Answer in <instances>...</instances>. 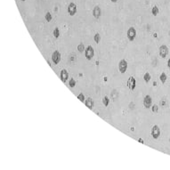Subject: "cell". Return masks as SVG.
Returning a JSON list of instances; mask_svg holds the SVG:
<instances>
[{
	"label": "cell",
	"instance_id": "obj_1",
	"mask_svg": "<svg viewBox=\"0 0 170 170\" xmlns=\"http://www.w3.org/2000/svg\"><path fill=\"white\" fill-rule=\"evenodd\" d=\"M126 36H127V39H128L129 41H134L135 37H136V30L134 27H130L127 30Z\"/></svg>",
	"mask_w": 170,
	"mask_h": 170
},
{
	"label": "cell",
	"instance_id": "obj_2",
	"mask_svg": "<svg viewBox=\"0 0 170 170\" xmlns=\"http://www.w3.org/2000/svg\"><path fill=\"white\" fill-rule=\"evenodd\" d=\"M93 55H94V51H93V48L92 47V46H88L85 47V58H86L88 61H90V60H92V58L93 57Z\"/></svg>",
	"mask_w": 170,
	"mask_h": 170
},
{
	"label": "cell",
	"instance_id": "obj_3",
	"mask_svg": "<svg viewBox=\"0 0 170 170\" xmlns=\"http://www.w3.org/2000/svg\"><path fill=\"white\" fill-rule=\"evenodd\" d=\"M126 85H127L129 90L131 91L134 90V88L136 86V80H135V78L133 76L129 77V78L127 79V82H126Z\"/></svg>",
	"mask_w": 170,
	"mask_h": 170
},
{
	"label": "cell",
	"instance_id": "obj_4",
	"mask_svg": "<svg viewBox=\"0 0 170 170\" xmlns=\"http://www.w3.org/2000/svg\"><path fill=\"white\" fill-rule=\"evenodd\" d=\"M127 62H126L125 59H122V60L119 62L118 63V70L120 71V73L124 74L125 72L126 71V70H127Z\"/></svg>",
	"mask_w": 170,
	"mask_h": 170
},
{
	"label": "cell",
	"instance_id": "obj_5",
	"mask_svg": "<svg viewBox=\"0 0 170 170\" xmlns=\"http://www.w3.org/2000/svg\"><path fill=\"white\" fill-rule=\"evenodd\" d=\"M151 136L153 137V139H158L160 135V129H159V126L158 125H154L151 128Z\"/></svg>",
	"mask_w": 170,
	"mask_h": 170
},
{
	"label": "cell",
	"instance_id": "obj_6",
	"mask_svg": "<svg viewBox=\"0 0 170 170\" xmlns=\"http://www.w3.org/2000/svg\"><path fill=\"white\" fill-rule=\"evenodd\" d=\"M68 14L70 15V16H73V15H75L76 14V13H77V6H76V4L73 3V2H71V3H70V5L68 6Z\"/></svg>",
	"mask_w": 170,
	"mask_h": 170
},
{
	"label": "cell",
	"instance_id": "obj_7",
	"mask_svg": "<svg viewBox=\"0 0 170 170\" xmlns=\"http://www.w3.org/2000/svg\"><path fill=\"white\" fill-rule=\"evenodd\" d=\"M168 47L166 46V45H162L160 46L159 49V55H160V57L162 58H166L167 57V55L168 54Z\"/></svg>",
	"mask_w": 170,
	"mask_h": 170
},
{
	"label": "cell",
	"instance_id": "obj_8",
	"mask_svg": "<svg viewBox=\"0 0 170 170\" xmlns=\"http://www.w3.org/2000/svg\"><path fill=\"white\" fill-rule=\"evenodd\" d=\"M52 61L55 65L58 64V63L61 62V53L59 52L58 50L54 51V52L52 54Z\"/></svg>",
	"mask_w": 170,
	"mask_h": 170
},
{
	"label": "cell",
	"instance_id": "obj_9",
	"mask_svg": "<svg viewBox=\"0 0 170 170\" xmlns=\"http://www.w3.org/2000/svg\"><path fill=\"white\" fill-rule=\"evenodd\" d=\"M152 105V98L151 97V95H145L144 98H143V106L146 109H149V108L151 107Z\"/></svg>",
	"mask_w": 170,
	"mask_h": 170
},
{
	"label": "cell",
	"instance_id": "obj_10",
	"mask_svg": "<svg viewBox=\"0 0 170 170\" xmlns=\"http://www.w3.org/2000/svg\"><path fill=\"white\" fill-rule=\"evenodd\" d=\"M93 15L95 19H99V17L101 15V10L100 8V6H95L93 9Z\"/></svg>",
	"mask_w": 170,
	"mask_h": 170
},
{
	"label": "cell",
	"instance_id": "obj_11",
	"mask_svg": "<svg viewBox=\"0 0 170 170\" xmlns=\"http://www.w3.org/2000/svg\"><path fill=\"white\" fill-rule=\"evenodd\" d=\"M60 77L62 82H64V83L67 82V80L69 78V73L67 71V70H62L61 74H60Z\"/></svg>",
	"mask_w": 170,
	"mask_h": 170
},
{
	"label": "cell",
	"instance_id": "obj_12",
	"mask_svg": "<svg viewBox=\"0 0 170 170\" xmlns=\"http://www.w3.org/2000/svg\"><path fill=\"white\" fill-rule=\"evenodd\" d=\"M85 106L88 108V109L92 110V109H93V106H94V102H93V100L91 98V97H88V98L85 99Z\"/></svg>",
	"mask_w": 170,
	"mask_h": 170
},
{
	"label": "cell",
	"instance_id": "obj_13",
	"mask_svg": "<svg viewBox=\"0 0 170 170\" xmlns=\"http://www.w3.org/2000/svg\"><path fill=\"white\" fill-rule=\"evenodd\" d=\"M167 74L165 73V72H162L161 74H160V76H159V79H160V81H161L162 84H165L166 83V81H167Z\"/></svg>",
	"mask_w": 170,
	"mask_h": 170
},
{
	"label": "cell",
	"instance_id": "obj_14",
	"mask_svg": "<svg viewBox=\"0 0 170 170\" xmlns=\"http://www.w3.org/2000/svg\"><path fill=\"white\" fill-rule=\"evenodd\" d=\"M151 74L149 73V72H146L145 74L143 75V79L145 81V83H149L150 82V80H151Z\"/></svg>",
	"mask_w": 170,
	"mask_h": 170
},
{
	"label": "cell",
	"instance_id": "obj_15",
	"mask_svg": "<svg viewBox=\"0 0 170 170\" xmlns=\"http://www.w3.org/2000/svg\"><path fill=\"white\" fill-rule=\"evenodd\" d=\"M102 103H103V105H104L105 107H107L108 105H109V103H110V99H109L108 96L105 95L104 97L102 98Z\"/></svg>",
	"mask_w": 170,
	"mask_h": 170
},
{
	"label": "cell",
	"instance_id": "obj_16",
	"mask_svg": "<svg viewBox=\"0 0 170 170\" xmlns=\"http://www.w3.org/2000/svg\"><path fill=\"white\" fill-rule=\"evenodd\" d=\"M85 50V45L83 44V43H80L79 45H77V51L79 53H83Z\"/></svg>",
	"mask_w": 170,
	"mask_h": 170
},
{
	"label": "cell",
	"instance_id": "obj_17",
	"mask_svg": "<svg viewBox=\"0 0 170 170\" xmlns=\"http://www.w3.org/2000/svg\"><path fill=\"white\" fill-rule=\"evenodd\" d=\"M159 8H158V6H153L152 7V9H151V14H152V15H154V16H156V15H158L159 14Z\"/></svg>",
	"mask_w": 170,
	"mask_h": 170
},
{
	"label": "cell",
	"instance_id": "obj_18",
	"mask_svg": "<svg viewBox=\"0 0 170 170\" xmlns=\"http://www.w3.org/2000/svg\"><path fill=\"white\" fill-rule=\"evenodd\" d=\"M45 19H46V21L47 22H50L51 21H52V19H53L52 14H50L49 12H47L46 14V15H45Z\"/></svg>",
	"mask_w": 170,
	"mask_h": 170
},
{
	"label": "cell",
	"instance_id": "obj_19",
	"mask_svg": "<svg viewBox=\"0 0 170 170\" xmlns=\"http://www.w3.org/2000/svg\"><path fill=\"white\" fill-rule=\"evenodd\" d=\"M53 34H54V38L58 39V38L60 37V30H59V29H58V28H55L54 30Z\"/></svg>",
	"mask_w": 170,
	"mask_h": 170
},
{
	"label": "cell",
	"instance_id": "obj_20",
	"mask_svg": "<svg viewBox=\"0 0 170 170\" xmlns=\"http://www.w3.org/2000/svg\"><path fill=\"white\" fill-rule=\"evenodd\" d=\"M93 40H94L95 43H99V42H100V40H101V36H100L99 33H96L95 35H94V37H93Z\"/></svg>",
	"mask_w": 170,
	"mask_h": 170
},
{
	"label": "cell",
	"instance_id": "obj_21",
	"mask_svg": "<svg viewBox=\"0 0 170 170\" xmlns=\"http://www.w3.org/2000/svg\"><path fill=\"white\" fill-rule=\"evenodd\" d=\"M77 99L79 100V101H81L82 102H85V95H84V93H80L78 95H77Z\"/></svg>",
	"mask_w": 170,
	"mask_h": 170
},
{
	"label": "cell",
	"instance_id": "obj_22",
	"mask_svg": "<svg viewBox=\"0 0 170 170\" xmlns=\"http://www.w3.org/2000/svg\"><path fill=\"white\" fill-rule=\"evenodd\" d=\"M69 85L70 87H74L75 85H76V80H75L73 77L70 78V82H69Z\"/></svg>",
	"mask_w": 170,
	"mask_h": 170
},
{
	"label": "cell",
	"instance_id": "obj_23",
	"mask_svg": "<svg viewBox=\"0 0 170 170\" xmlns=\"http://www.w3.org/2000/svg\"><path fill=\"white\" fill-rule=\"evenodd\" d=\"M151 110H152V111H153L154 113H157V112H158V110H159V106H158V105H156V104L153 105Z\"/></svg>",
	"mask_w": 170,
	"mask_h": 170
},
{
	"label": "cell",
	"instance_id": "obj_24",
	"mask_svg": "<svg viewBox=\"0 0 170 170\" xmlns=\"http://www.w3.org/2000/svg\"><path fill=\"white\" fill-rule=\"evenodd\" d=\"M167 67H168V69L170 70V58L168 59V61H167Z\"/></svg>",
	"mask_w": 170,
	"mask_h": 170
},
{
	"label": "cell",
	"instance_id": "obj_25",
	"mask_svg": "<svg viewBox=\"0 0 170 170\" xmlns=\"http://www.w3.org/2000/svg\"><path fill=\"white\" fill-rule=\"evenodd\" d=\"M138 142H139V143H144V141H143L142 138H139V139H138Z\"/></svg>",
	"mask_w": 170,
	"mask_h": 170
},
{
	"label": "cell",
	"instance_id": "obj_26",
	"mask_svg": "<svg viewBox=\"0 0 170 170\" xmlns=\"http://www.w3.org/2000/svg\"><path fill=\"white\" fill-rule=\"evenodd\" d=\"M110 1H111L112 3H117V2H118V0H110Z\"/></svg>",
	"mask_w": 170,
	"mask_h": 170
},
{
	"label": "cell",
	"instance_id": "obj_27",
	"mask_svg": "<svg viewBox=\"0 0 170 170\" xmlns=\"http://www.w3.org/2000/svg\"><path fill=\"white\" fill-rule=\"evenodd\" d=\"M21 1H26V0H21Z\"/></svg>",
	"mask_w": 170,
	"mask_h": 170
},
{
	"label": "cell",
	"instance_id": "obj_28",
	"mask_svg": "<svg viewBox=\"0 0 170 170\" xmlns=\"http://www.w3.org/2000/svg\"><path fill=\"white\" fill-rule=\"evenodd\" d=\"M169 142H170V138H169Z\"/></svg>",
	"mask_w": 170,
	"mask_h": 170
}]
</instances>
